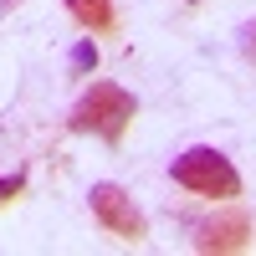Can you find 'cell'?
<instances>
[{
  "label": "cell",
  "instance_id": "8",
  "mask_svg": "<svg viewBox=\"0 0 256 256\" xmlns=\"http://www.w3.org/2000/svg\"><path fill=\"white\" fill-rule=\"evenodd\" d=\"M241 56H246V62H256V20L246 26V36H241Z\"/></svg>",
  "mask_w": 256,
  "mask_h": 256
},
{
  "label": "cell",
  "instance_id": "4",
  "mask_svg": "<svg viewBox=\"0 0 256 256\" xmlns=\"http://www.w3.org/2000/svg\"><path fill=\"white\" fill-rule=\"evenodd\" d=\"M251 246V216L246 210H230V216H220V220H205L200 230H195V251H216V256H226V251H246Z\"/></svg>",
  "mask_w": 256,
  "mask_h": 256
},
{
  "label": "cell",
  "instance_id": "3",
  "mask_svg": "<svg viewBox=\"0 0 256 256\" xmlns=\"http://www.w3.org/2000/svg\"><path fill=\"white\" fill-rule=\"evenodd\" d=\"M92 220L102 226V230H108V236H118V241H144V216H138V210H134V195H128V190L123 184H113V180H102V184H92Z\"/></svg>",
  "mask_w": 256,
  "mask_h": 256
},
{
  "label": "cell",
  "instance_id": "1",
  "mask_svg": "<svg viewBox=\"0 0 256 256\" xmlns=\"http://www.w3.org/2000/svg\"><path fill=\"white\" fill-rule=\"evenodd\" d=\"M134 113H138V102H134L128 88H118V82H92V88L77 98V108H72V128L118 144L128 134V123H134Z\"/></svg>",
  "mask_w": 256,
  "mask_h": 256
},
{
  "label": "cell",
  "instance_id": "2",
  "mask_svg": "<svg viewBox=\"0 0 256 256\" xmlns=\"http://www.w3.org/2000/svg\"><path fill=\"white\" fill-rule=\"evenodd\" d=\"M174 184L190 190V195H200V200H236L241 195V174H236V164H230L220 148H184V154L174 159Z\"/></svg>",
  "mask_w": 256,
  "mask_h": 256
},
{
  "label": "cell",
  "instance_id": "6",
  "mask_svg": "<svg viewBox=\"0 0 256 256\" xmlns=\"http://www.w3.org/2000/svg\"><path fill=\"white\" fill-rule=\"evenodd\" d=\"M98 67V46H92V41H77V46H72V72H92Z\"/></svg>",
  "mask_w": 256,
  "mask_h": 256
},
{
  "label": "cell",
  "instance_id": "7",
  "mask_svg": "<svg viewBox=\"0 0 256 256\" xmlns=\"http://www.w3.org/2000/svg\"><path fill=\"white\" fill-rule=\"evenodd\" d=\"M20 190H26V174H10V180H0V205H10Z\"/></svg>",
  "mask_w": 256,
  "mask_h": 256
},
{
  "label": "cell",
  "instance_id": "5",
  "mask_svg": "<svg viewBox=\"0 0 256 256\" xmlns=\"http://www.w3.org/2000/svg\"><path fill=\"white\" fill-rule=\"evenodd\" d=\"M82 31H113V0H62Z\"/></svg>",
  "mask_w": 256,
  "mask_h": 256
}]
</instances>
